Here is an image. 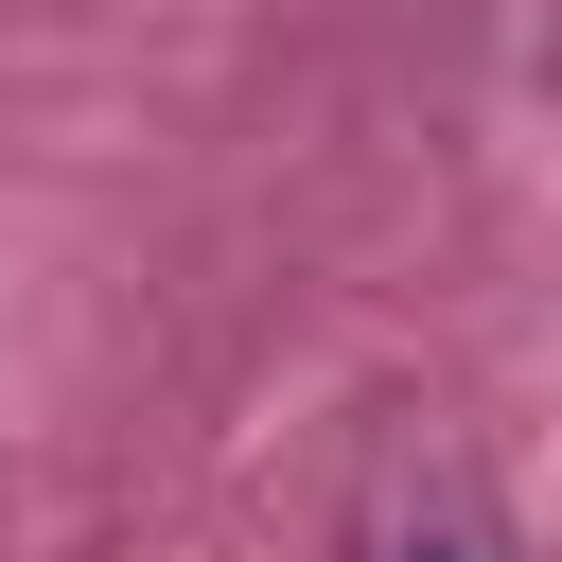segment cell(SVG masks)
Masks as SVG:
<instances>
[{"instance_id": "6da1fadb", "label": "cell", "mask_w": 562, "mask_h": 562, "mask_svg": "<svg viewBox=\"0 0 562 562\" xmlns=\"http://www.w3.org/2000/svg\"><path fill=\"white\" fill-rule=\"evenodd\" d=\"M422 562H457V544H422Z\"/></svg>"}]
</instances>
